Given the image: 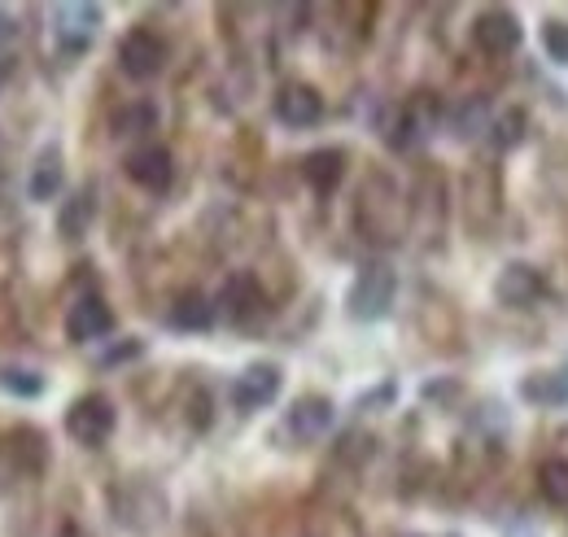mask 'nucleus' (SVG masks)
Segmentation results:
<instances>
[{
	"label": "nucleus",
	"mask_w": 568,
	"mask_h": 537,
	"mask_svg": "<svg viewBox=\"0 0 568 537\" xmlns=\"http://www.w3.org/2000/svg\"><path fill=\"white\" fill-rule=\"evenodd\" d=\"M394 293H398V275L385 267V263H367V267L355 275V284H351L346 306H351L355 320L372 324V320H385V315H389Z\"/></svg>",
	"instance_id": "1"
},
{
	"label": "nucleus",
	"mask_w": 568,
	"mask_h": 537,
	"mask_svg": "<svg viewBox=\"0 0 568 537\" xmlns=\"http://www.w3.org/2000/svg\"><path fill=\"white\" fill-rule=\"evenodd\" d=\"M114 424H119V411H114V403L105 394H83L67 411V433H71L79 446H88V450L105 446L110 433H114Z\"/></svg>",
	"instance_id": "2"
},
{
	"label": "nucleus",
	"mask_w": 568,
	"mask_h": 537,
	"mask_svg": "<svg viewBox=\"0 0 568 537\" xmlns=\"http://www.w3.org/2000/svg\"><path fill=\"white\" fill-rule=\"evenodd\" d=\"M267 311V297H263V288H258V280L250 275V271H236L223 288H219V302H214V315H223L227 324H236V328H250L258 315Z\"/></svg>",
	"instance_id": "3"
},
{
	"label": "nucleus",
	"mask_w": 568,
	"mask_h": 537,
	"mask_svg": "<svg viewBox=\"0 0 568 537\" xmlns=\"http://www.w3.org/2000/svg\"><path fill=\"white\" fill-rule=\"evenodd\" d=\"M162 67H166V44H162L153 31L136 27V31L123 36V44H119V70H123L128 79L144 83V79L162 74Z\"/></svg>",
	"instance_id": "4"
},
{
	"label": "nucleus",
	"mask_w": 568,
	"mask_h": 537,
	"mask_svg": "<svg viewBox=\"0 0 568 537\" xmlns=\"http://www.w3.org/2000/svg\"><path fill=\"white\" fill-rule=\"evenodd\" d=\"M281 394V367L276 363H250L236 381H232V406L236 411H263L276 403Z\"/></svg>",
	"instance_id": "5"
},
{
	"label": "nucleus",
	"mask_w": 568,
	"mask_h": 537,
	"mask_svg": "<svg viewBox=\"0 0 568 537\" xmlns=\"http://www.w3.org/2000/svg\"><path fill=\"white\" fill-rule=\"evenodd\" d=\"M473 40H477V49H481V53H490V58H507V53H516V49H520L525 31H520L516 13H507V9H486V13L473 22Z\"/></svg>",
	"instance_id": "6"
},
{
	"label": "nucleus",
	"mask_w": 568,
	"mask_h": 537,
	"mask_svg": "<svg viewBox=\"0 0 568 537\" xmlns=\"http://www.w3.org/2000/svg\"><path fill=\"white\" fill-rule=\"evenodd\" d=\"M542 293H547V280H542V271L538 267H529V263H507V267L498 271L495 297L503 302V306H511V311H529Z\"/></svg>",
	"instance_id": "7"
},
{
	"label": "nucleus",
	"mask_w": 568,
	"mask_h": 537,
	"mask_svg": "<svg viewBox=\"0 0 568 537\" xmlns=\"http://www.w3.org/2000/svg\"><path fill=\"white\" fill-rule=\"evenodd\" d=\"M97 27H101V9L97 4H58L53 9V36H58V44L67 53H83L92 44Z\"/></svg>",
	"instance_id": "8"
},
{
	"label": "nucleus",
	"mask_w": 568,
	"mask_h": 537,
	"mask_svg": "<svg viewBox=\"0 0 568 537\" xmlns=\"http://www.w3.org/2000/svg\"><path fill=\"white\" fill-rule=\"evenodd\" d=\"M333 403L328 398H320V394H306V398H297V403L284 411V433L293 437V442H320L328 428H333Z\"/></svg>",
	"instance_id": "9"
},
{
	"label": "nucleus",
	"mask_w": 568,
	"mask_h": 537,
	"mask_svg": "<svg viewBox=\"0 0 568 537\" xmlns=\"http://www.w3.org/2000/svg\"><path fill=\"white\" fill-rule=\"evenodd\" d=\"M276 119H281L284 128H293V132L315 128L324 119V97L311 83H284L281 97H276Z\"/></svg>",
	"instance_id": "10"
},
{
	"label": "nucleus",
	"mask_w": 568,
	"mask_h": 537,
	"mask_svg": "<svg viewBox=\"0 0 568 537\" xmlns=\"http://www.w3.org/2000/svg\"><path fill=\"white\" fill-rule=\"evenodd\" d=\"M128 180L141 184L144 193H166L175 180V162L162 144H144L136 153H128Z\"/></svg>",
	"instance_id": "11"
},
{
	"label": "nucleus",
	"mask_w": 568,
	"mask_h": 537,
	"mask_svg": "<svg viewBox=\"0 0 568 537\" xmlns=\"http://www.w3.org/2000/svg\"><path fill=\"white\" fill-rule=\"evenodd\" d=\"M114 328V311L101 302V297H79L67 315V341L74 345H88V341H101V336Z\"/></svg>",
	"instance_id": "12"
},
{
	"label": "nucleus",
	"mask_w": 568,
	"mask_h": 537,
	"mask_svg": "<svg viewBox=\"0 0 568 537\" xmlns=\"http://www.w3.org/2000/svg\"><path fill=\"white\" fill-rule=\"evenodd\" d=\"M342 175H346V153H342V149H315V153L302 158V180H306L320 197H328V193L342 184Z\"/></svg>",
	"instance_id": "13"
},
{
	"label": "nucleus",
	"mask_w": 568,
	"mask_h": 537,
	"mask_svg": "<svg viewBox=\"0 0 568 537\" xmlns=\"http://www.w3.org/2000/svg\"><path fill=\"white\" fill-rule=\"evenodd\" d=\"M92 219H97V197H92V189H79L58 210V236L62 241H79L92 227Z\"/></svg>",
	"instance_id": "14"
},
{
	"label": "nucleus",
	"mask_w": 568,
	"mask_h": 537,
	"mask_svg": "<svg viewBox=\"0 0 568 537\" xmlns=\"http://www.w3.org/2000/svg\"><path fill=\"white\" fill-rule=\"evenodd\" d=\"M62 153L58 149H44L40 158H36V171H31V184H27V193H31V202H53L58 193H62Z\"/></svg>",
	"instance_id": "15"
},
{
	"label": "nucleus",
	"mask_w": 568,
	"mask_h": 537,
	"mask_svg": "<svg viewBox=\"0 0 568 537\" xmlns=\"http://www.w3.org/2000/svg\"><path fill=\"white\" fill-rule=\"evenodd\" d=\"M211 324H214L211 297H202V293H180V297H175V306H171V328H180V333H206Z\"/></svg>",
	"instance_id": "16"
},
{
	"label": "nucleus",
	"mask_w": 568,
	"mask_h": 537,
	"mask_svg": "<svg viewBox=\"0 0 568 537\" xmlns=\"http://www.w3.org/2000/svg\"><path fill=\"white\" fill-rule=\"evenodd\" d=\"M520 398L534 406H560L568 403V372H534L520 381Z\"/></svg>",
	"instance_id": "17"
},
{
	"label": "nucleus",
	"mask_w": 568,
	"mask_h": 537,
	"mask_svg": "<svg viewBox=\"0 0 568 537\" xmlns=\"http://www.w3.org/2000/svg\"><path fill=\"white\" fill-rule=\"evenodd\" d=\"M0 389L13 398H40L44 394V376L36 367H0Z\"/></svg>",
	"instance_id": "18"
},
{
	"label": "nucleus",
	"mask_w": 568,
	"mask_h": 537,
	"mask_svg": "<svg viewBox=\"0 0 568 537\" xmlns=\"http://www.w3.org/2000/svg\"><path fill=\"white\" fill-rule=\"evenodd\" d=\"M538 489H542L547 503L568 507V459H547V464L538 468Z\"/></svg>",
	"instance_id": "19"
},
{
	"label": "nucleus",
	"mask_w": 568,
	"mask_h": 537,
	"mask_svg": "<svg viewBox=\"0 0 568 537\" xmlns=\"http://www.w3.org/2000/svg\"><path fill=\"white\" fill-rule=\"evenodd\" d=\"M110 128H114V135H144L158 128V110L153 105H144V101H136V105H128V110H119L114 119H110Z\"/></svg>",
	"instance_id": "20"
},
{
	"label": "nucleus",
	"mask_w": 568,
	"mask_h": 537,
	"mask_svg": "<svg viewBox=\"0 0 568 537\" xmlns=\"http://www.w3.org/2000/svg\"><path fill=\"white\" fill-rule=\"evenodd\" d=\"M542 49L551 62H568V22H547L542 27Z\"/></svg>",
	"instance_id": "21"
},
{
	"label": "nucleus",
	"mask_w": 568,
	"mask_h": 537,
	"mask_svg": "<svg viewBox=\"0 0 568 537\" xmlns=\"http://www.w3.org/2000/svg\"><path fill=\"white\" fill-rule=\"evenodd\" d=\"M141 341H136V336H128V341H123V345H114V349H110V354H101V358H97V367H119V363H132V358H141Z\"/></svg>",
	"instance_id": "22"
},
{
	"label": "nucleus",
	"mask_w": 568,
	"mask_h": 537,
	"mask_svg": "<svg viewBox=\"0 0 568 537\" xmlns=\"http://www.w3.org/2000/svg\"><path fill=\"white\" fill-rule=\"evenodd\" d=\"M520 135H525V114H520V110H511V114H503V119H498V135H495V140L503 144V149H511Z\"/></svg>",
	"instance_id": "23"
},
{
	"label": "nucleus",
	"mask_w": 568,
	"mask_h": 537,
	"mask_svg": "<svg viewBox=\"0 0 568 537\" xmlns=\"http://www.w3.org/2000/svg\"><path fill=\"white\" fill-rule=\"evenodd\" d=\"M13 36H18V27H13V18L0 9V67L9 62V44H13Z\"/></svg>",
	"instance_id": "24"
},
{
	"label": "nucleus",
	"mask_w": 568,
	"mask_h": 537,
	"mask_svg": "<svg viewBox=\"0 0 568 537\" xmlns=\"http://www.w3.org/2000/svg\"><path fill=\"white\" fill-rule=\"evenodd\" d=\"M62 537H83L79 529H62Z\"/></svg>",
	"instance_id": "25"
}]
</instances>
